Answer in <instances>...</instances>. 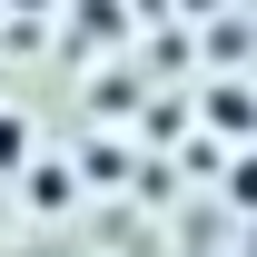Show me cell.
<instances>
[{"label":"cell","mask_w":257,"mask_h":257,"mask_svg":"<svg viewBox=\"0 0 257 257\" xmlns=\"http://www.w3.org/2000/svg\"><path fill=\"white\" fill-rule=\"evenodd\" d=\"M10 10H50V0H10Z\"/></svg>","instance_id":"3957f363"},{"label":"cell","mask_w":257,"mask_h":257,"mask_svg":"<svg viewBox=\"0 0 257 257\" xmlns=\"http://www.w3.org/2000/svg\"><path fill=\"white\" fill-rule=\"evenodd\" d=\"M208 119H218L227 139H247V89H237V79H227V89H208Z\"/></svg>","instance_id":"7a4b0ae2"},{"label":"cell","mask_w":257,"mask_h":257,"mask_svg":"<svg viewBox=\"0 0 257 257\" xmlns=\"http://www.w3.org/2000/svg\"><path fill=\"white\" fill-rule=\"evenodd\" d=\"M20 168H30V119L0 109V178H20Z\"/></svg>","instance_id":"6da1fadb"}]
</instances>
